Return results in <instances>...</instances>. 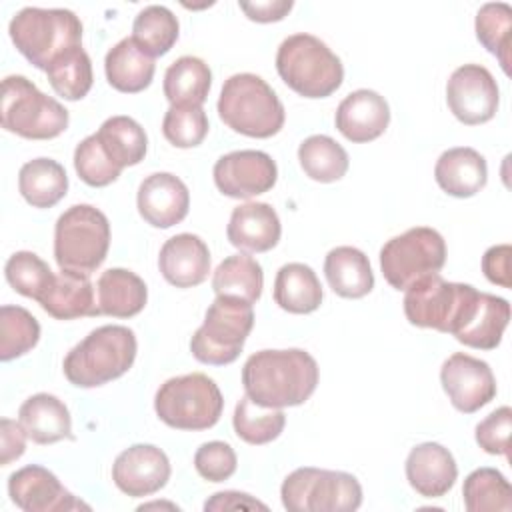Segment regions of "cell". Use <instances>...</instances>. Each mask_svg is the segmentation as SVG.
Instances as JSON below:
<instances>
[{"label": "cell", "instance_id": "ac0fdd59", "mask_svg": "<svg viewBox=\"0 0 512 512\" xmlns=\"http://www.w3.org/2000/svg\"><path fill=\"white\" fill-rule=\"evenodd\" d=\"M136 206L144 222L154 228H172L180 224L190 208L186 184L170 172H154L138 186Z\"/></svg>", "mask_w": 512, "mask_h": 512}, {"label": "cell", "instance_id": "d590c367", "mask_svg": "<svg viewBox=\"0 0 512 512\" xmlns=\"http://www.w3.org/2000/svg\"><path fill=\"white\" fill-rule=\"evenodd\" d=\"M298 160L304 174L316 182H336L348 172L346 150L326 134L308 136L298 148Z\"/></svg>", "mask_w": 512, "mask_h": 512}, {"label": "cell", "instance_id": "2e32d148", "mask_svg": "<svg viewBox=\"0 0 512 512\" xmlns=\"http://www.w3.org/2000/svg\"><path fill=\"white\" fill-rule=\"evenodd\" d=\"M8 494L10 500L24 512L90 510V506L68 492L48 468L38 464L24 466L10 474Z\"/></svg>", "mask_w": 512, "mask_h": 512}, {"label": "cell", "instance_id": "83f0119b", "mask_svg": "<svg viewBox=\"0 0 512 512\" xmlns=\"http://www.w3.org/2000/svg\"><path fill=\"white\" fill-rule=\"evenodd\" d=\"M324 276L342 298H362L374 288L368 256L354 246H336L326 254Z\"/></svg>", "mask_w": 512, "mask_h": 512}, {"label": "cell", "instance_id": "f907efd6", "mask_svg": "<svg viewBox=\"0 0 512 512\" xmlns=\"http://www.w3.org/2000/svg\"><path fill=\"white\" fill-rule=\"evenodd\" d=\"M268 510V506L256 498H252L250 494L244 492H236V490H224V492H216L212 494L210 500H206L204 510Z\"/></svg>", "mask_w": 512, "mask_h": 512}, {"label": "cell", "instance_id": "d6a6232c", "mask_svg": "<svg viewBox=\"0 0 512 512\" xmlns=\"http://www.w3.org/2000/svg\"><path fill=\"white\" fill-rule=\"evenodd\" d=\"M212 86V72L198 56H180L164 74V96L170 104L202 106Z\"/></svg>", "mask_w": 512, "mask_h": 512}, {"label": "cell", "instance_id": "f35d334b", "mask_svg": "<svg viewBox=\"0 0 512 512\" xmlns=\"http://www.w3.org/2000/svg\"><path fill=\"white\" fill-rule=\"evenodd\" d=\"M48 82L58 96L64 100H82L94 82L90 56L82 46L68 50L60 58H56L48 70Z\"/></svg>", "mask_w": 512, "mask_h": 512}, {"label": "cell", "instance_id": "5b68a950", "mask_svg": "<svg viewBox=\"0 0 512 512\" xmlns=\"http://www.w3.org/2000/svg\"><path fill=\"white\" fill-rule=\"evenodd\" d=\"M276 70L284 84L304 98H326L344 80L340 58L316 36L298 32L282 40Z\"/></svg>", "mask_w": 512, "mask_h": 512}, {"label": "cell", "instance_id": "8fae6325", "mask_svg": "<svg viewBox=\"0 0 512 512\" xmlns=\"http://www.w3.org/2000/svg\"><path fill=\"white\" fill-rule=\"evenodd\" d=\"M280 498L290 512H352L362 504V486L348 472L304 466L284 478Z\"/></svg>", "mask_w": 512, "mask_h": 512}, {"label": "cell", "instance_id": "b9f144b4", "mask_svg": "<svg viewBox=\"0 0 512 512\" xmlns=\"http://www.w3.org/2000/svg\"><path fill=\"white\" fill-rule=\"evenodd\" d=\"M4 276L18 294L40 302V298L52 286L56 274H52L50 266L38 254L20 250L8 258L4 266Z\"/></svg>", "mask_w": 512, "mask_h": 512}, {"label": "cell", "instance_id": "9c48e42d", "mask_svg": "<svg viewBox=\"0 0 512 512\" xmlns=\"http://www.w3.org/2000/svg\"><path fill=\"white\" fill-rule=\"evenodd\" d=\"M154 410L170 428L208 430L220 420L224 398L212 378L192 372L166 380L154 396Z\"/></svg>", "mask_w": 512, "mask_h": 512}, {"label": "cell", "instance_id": "7402d4cb", "mask_svg": "<svg viewBox=\"0 0 512 512\" xmlns=\"http://www.w3.org/2000/svg\"><path fill=\"white\" fill-rule=\"evenodd\" d=\"M282 234L276 210L266 202H246L232 210L226 236L232 246L244 252H268Z\"/></svg>", "mask_w": 512, "mask_h": 512}, {"label": "cell", "instance_id": "d4e9b609", "mask_svg": "<svg viewBox=\"0 0 512 512\" xmlns=\"http://www.w3.org/2000/svg\"><path fill=\"white\" fill-rule=\"evenodd\" d=\"M18 420L28 438L36 444H54L72 438V418L66 404L54 394L40 392L26 398L18 410Z\"/></svg>", "mask_w": 512, "mask_h": 512}, {"label": "cell", "instance_id": "bcb514c9", "mask_svg": "<svg viewBox=\"0 0 512 512\" xmlns=\"http://www.w3.org/2000/svg\"><path fill=\"white\" fill-rule=\"evenodd\" d=\"M512 430V410L510 406H500L488 414L476 426V442L488 454H500L508 458Z\"/></svg>", "mask_w": 512, "mask_h": 512}, {"label": "cell", "instance_id": "4dcf8cb0", "mask_svg": "<svg viewBox=\"0 0 512 512\" xmlns=\"http://www.w3.org/2000/svg\"><path fill=\"white\" fill-rule=\"evenodd\" d=\"M18 190L34 208H52L68 192V176L60 162L34 158L18 172Z\"/></svg>", "mask_w": 512, "mask_h": 512}, {"label": "cell", "instance_id": "ab89813d", "mask_svg": "<svg viewBox=\"0 0 512 512\" xmlns=\"http://www.w3.org/2000/svg\"><path fill=\"white\" fill-rule=\"evenodd\" d=\"M478 42L498 58L502 70L510 74V46H512V8L504 2L484 4L476 14Z\"/></svg>", "mask_w": 512, "mask_h": 512}, {"label": "cell", "instance_id": "f6af8a7d", "mask_svg": "<svg viewBox=\"0 0 512 512\" xmlns=\"http://www.w3.org/2000/svg\"><path fill=\"white\" fill-rule=\"evenodd\" d=\"M236 464L234 448L220 440L204 442L194 454V468L208 482L228 480L236 472Z\"/></svg>", "mask_w": 512, "mask_h": 512}, {"label": "cell", "instance_id": "e575fe53", "mask_svg": "<svg viewBox=\"0 0 512 512\" xmlns=\"http://www.w3.org/2000/svg\"><path fill=\"white\" fill-rule=\"evenodd\" d=\"M180 34L178 18L166 6H146L132 24L134 44L150 58L164 56L172 50Z\"/></svg>", "mask_w": 512, "mask_h": 512}, {"label": "cell", "instance_id": "6da1fadb", "mask_svg": "<svg viewBox=\"0 0 512 512\" xmlns=\"http://www.w3.org/2000/svg\"><path fill=\"white\" fill-rule=\"evenodd\" d=\"M318 364L300 348L260 350L242 368L246 396L266 408L304 404L318 386Z\"/></svg>", "mask_w": 512, "mask_h": 512}, {"label": "cell", "instance_id": "ffe728a7", "mask_svg": "<svg viewBox=\"0 0 512 512\" xmlns=\"http://www.w3.org/2000/svg\"><path fill=\"white\" fill-rule=\"evenodd\" d=\"M158 268L164 280L176 288L198 286L208 278L210 250L196 234H176L160 248Z\"/></svg>", "mask_w": 512, "mask_h": 512}, {"label": "cell", "instance_id": "f546056e", "mask_svg": "<svg viewBox=\"0 0 512 512\" xmlns=\"http://www.w3.org/2000/svg\"><path fill=\"white\" fill-rule=\"evenodd\" d=\"M274 302L290 314H310L322 304V286L316 272L302 264L290 262L276 272Z\"/></svg>", "mask_w": 512, "mask_h": 512}, {"label": "cell", "instance_id": "74e56055", "mask_svg": "<svg viewBox=\"0 0 512 512\" xmlns=\"http://www.w3.org/2000/svg\"><path fill=\"white\" fill-rule=\"evenodd\" d=\"M234 432L240 440L260 446L276 440L286 424L282 408H266L252 402L246 394L238 400L232 416Z\"/></svg>", "mask_w": 512, "mask_h": 512}, {"label": "cell", "instance_id": "44dd1931", "mask_svg": "<svg viewBox=\"0 0 512 512\" xmlns=\"http://www.w3.org/2000/svg\"><path fill=\"white\" fill-rule=\"evenodd\" d=\"M456 476L458 466L452 452L438 442L418 444L406 458L408 484L424 498H440L448 494Z\"/></svg>", "mask_w": 512, "mask_h": 512}, {"label": "cell", "instance_id": "e0dca14e", "mask_svg": "<svg viewBox=\"0 0 512 512\" xmlns=\"http://www.w3.org/2000/svg\"><path fill=\"white\" fill-rule=\"evenodd\" d=\"M170 472L168 456L152 444H134L122 450L112 464L116 488L132 498H144L164 488Z\"/></svg>", "mask_w": 512, "mask_h": 512}, {"label": "cell", "instance_id": "681fc988", "mask_svg": "<svg viewBox=\"0 0 512 512\" xmlns=\"http://www.w3.org/2000/svg\"><path fill=\"white\" fill-rule=\"evenodd\" d=\"M292 0H266V2H240V10L254 22L268 24L282 20L290 10Z\"/></svg>", "mask_w": 512, "mask_h": 512}, {"label": "cell", "instance_id": "8d00e7d4", "mask_svg": "<svg viewBox=\"0 0 512 512\" xmlns=\"http://www.w3.org/2000/svg\"><path fill=\"white\" fill-rule=\"evenodd\" d=\"M468 512H510L512 486L496 468H478L470 472L462 486Z\"/></svg>", "mask_w": 512, "mask_h": 512}, {"label": "cell", "instance_id": "d6986e66", "mask_svg": "<svg viewBox=\"0 0 512 512\" xmlns=\"http://www.w3.org/2000/svg\"><path fill=\"white\" fill-rule=\"evenodd\" d=\"M388 124L390 106L384 96L374 90H354L338 104L336 128L350 142H372L386 132Z\"/></svg>", "mask_w": 512, "mask_h": 512}, {"label": "cell", "instance_id": "7bdbcfd3", "mask_svg": "<svg viewBox=\"0 0 512 512\" xmlns=\"http://www.w3.org/2000/svg\"><path fill=\"white\" fill-rule=\"evenodd\" d=\"M208 116L196 104H170L162 120L164 138L176 148H194L208 134Z\"/></svg>", "mask_w": 512, "mask_h": 512}, {"label": "cell", "instance_id": "603a6c76", "mask_svg": "<svg viewBox=\"0 0 512 512\" xmlns=\"http://www.w3.org/2000/svg\"><path fill=\"white\" fill-rule=\"evenodd\" d=\"M434 178L446 194L470 198L486 186L488 166L478 150L458 146L440 154L434 166Z\"/></svg>", "mask_w": 512, "mask_h": 512}, {"label": "cell", "instance_id": "7a4b0ae2", "mask_svg": "<svg viewBox=\"0 0 512 512\" xmlns=\"http://www.w3.org/2000/svg\"><path fill=\"white\" fill-rule=\"evenodd\" d=\"M136 348V336L128 326H100L66 354L64 376L78 388L102 386L132 368Z\"/></svg>", "mask_w": 512, "mask_h": 512}, {"label": "cell", "instance_id": "c3c4849f", "mask_svg": "<svg viewBox=\"0 0 512 512\" xmlns=\"http://www.w3.org/2000/svg\"><path fill=\"white\" fill-rule=\"evenodd\" d=\"M26 430L20 420L2 418L0 420V464L8 466L10 462L18 460L26 450Z\"/></svg>", "mask_w": 512, "mask_h": 512}, {"label": "cell", "instance_id": "f1b7e54d", "mask_svg": "<svg viewBox=\"0 0 512 512\" xmlns=\"http://www.w3.org/2000/svg\"><path fill=\"white\" fill-rule=\"evenodd\" d=\"M104 70L112 88L124 94H136L150 86L156 64L154 58L146 56L132 38H122L108 50Z\"/></svg>", "mask_w": 512, "mask_h": 512}, {"label": "cell", "instance_id": "3957f363", "mask_svg": "<svg viewBox=\"0 0 512 512\" xmlns=\"http://www.w3.org/2000/svg\"><path fill=\"white\" fill-rule=\"evenodd\" d=\"M216 108L228 128L250 138H270L282 130L286 120L272 86L250 72L234 74L224 82Z\"/></svg>", "mask_w": 512, "mask_h": 512}, {"label": "cell", "instance_id": "484cf974", "mask_svg": "<svg viewBox=\"0 0 512 512\" xmlns=\"http://www.w3.org/2000/svg\"><path fill=\"white\" fill-rule=\"evenodd\" d=\"M44 312L56 320H74L82 316H98L92 282L86 274L60 270L52 286L38 302Z\"/></svg>", "mask_w": 512, "mask_h": 512}, {"label": "cell", "instance_id": "52a82bcc", "mask_svg": "<svg viewBox=\"0 0 512 512\" xmlns=\"http://www.w3.org/2000/svg\"><path fill=\"white\" fill-rule=\"evenodd\" d=\"M110 248V222L90 204H74L56 220L54 258L60 270L90 276Z\"/></svg>", "mask_w": 512, "mask_h": 512}, {"label": "cell", "instance_id": "8992f818", "mask_svg": "<svg viewBox=\"0 0 512 512\" xmlns=\"http://www.w3.org/2000/svg\"><path fill=\"white\" fill-rule=\"evenodd\" d=\"M478 294L470 284L448 282L440 274H430L406 288L404 314L418 328L454 336L474 312Z\"/></svg>", "mask_w": 512, "mask_h": 512}, {"label": "cell", "instance_id": "5bb4252c", "mask_svg": "<svg viewBox=\"0 0 512 512\" xmlns=\"http://www.w3.org/2000/svg\"><path fill=\"white\" fill-rule=\"evenodd\" d=\"M214 184L230 198L248 200L274 188L278 168L270 154L262 150H234L214 164Z\"/></svg>", "mask_w": 512, "mask_h": 512}, {"label": "cell", "instance_id": "7c38bea8", "mask_svg": "<svg viewBox=\"0 0 512 512\" xmlns=\"http://www.w3.org/2000/svg\"><path fill=\"white\" fill-rule=\"evenodd\" d=\"M446 264V242L442 234L428 226H416L390 238L380 250L384 280L406 290L424 276L438 274Z\"/></svg>", "mask_w": 512, "mask_h": 512}, {"label": "cell", "instance_id": "ee69618b", "mask_svg": "<svg viewBox=\"0 0 512 512\" xmlns=\"http://www.w3.org/2000/svg\"><path fill=\"white\" fill-rule=\"evenodd\" d=\"M74 168L82 182L94 188L112 184L120 176V168L108 158L96 134L86 136L74 150Z\"/></svg>", "mask_w": 512, "mask_h": 512}, {"label": "cell", "instance_id": "30bf717a", "mask_svg": "<svg viewBox=\"0 0 512 512\" xmlns=\"http://www.w3.org/2000/svg\"><path fill=\"white\" fill-rule=\"evenodd\" d=\"M254 326L252 304L232 296H216L208 306L204 324L190 338L192 356L210 366L232 364Z\"/></svg>", "mask_w": 512, "mask_h": 512}, {"label": "cell", "instance_id": "cb8c5ba5", "mask_svg": "<svg viewBox=\"0 0 512 512\" xmlns=\"http://www.w3.org/2000/svg\"><path fill=\"white\" fill-rule=\"evenodd\" d=\"M148 300L144 280L126 268H108L96 282L98 316L132 318L140 314Z\"/></svg>", "mask_w": 512, "mask_h": 512}, {"label": "cell", "instance_id": "ba28073f", "mask_svg": "<svg viewBox=\"0 0 512 512\" xmlns=\"http://www.w3.org/2000/svg\"><path fill=\"white\" fill-rule=\"evenodd\" d=\"M2 128L28 140H50L68 128V110L26 76H6L0 96Z\"/></svg>", "mask_w": 512, "mask_h": 512}, {"label": "cell", "instance_id": "9a60e30c", "mask_svg": "<svg viewBox=\"0 0 512 512\" xmlns=\"http://www.w3.org/2000/svg\"><path fill=\"white\" fill-rule=\"evenodd\" d=\"M440 382L452 406L464 414L490 404L498 390L488 362L464 352H454L444 360Z\"/></svg>", "mask_w": 512, "mask_h": 512}, {"label": "cell", "instance_id": "60d3db41", "mask_svg": "<svg viewBox=\"0 0 512 512\" xmlns=\"http://www.w3.org/2000/svg\"><path fill=\"white\" fill-rule=\"evenodd\" d=\"M40 340L38 320L22 306L0 308V360L8 362L30 352Z\"/></svg>", "mask_w": 512, "mask_h": 512}, {"label": "cell", "instance_id": "4316f807", "mask_svg": "<svg viewBox=\"0 0 512 512\" xmlns=\"http://www.w3.org/2000/svg\"><path fill=\"white\" fill-rule=\"evenodd\" d=\"M510 320V304L496 294L480 292L478 302L464 326L454 338L476 350H494L502 342V334Z\"/></svg>", "mask_w": 512, "mask_h": 512}, {"label": "cell", "instance_id": "7dc6e473", "mask_svg": "<svg viewBox=\"0 0 512 512\" xmlns=\"http://www.w3.org/2000/svg\"><path fill=\"white\" fill-rule=\"evenodd\" d=\"M510 256H512V248L510 244H498V246H490L484 256H482V272L484 276L502 288H510L512 280H510Z\"/></svg>", "mask_w": 512, "mask_h": 512}, {"label": "cell", "instance_id": "4fadbf2b", "mask_svg": "<svg viewBox=\"0 0 512 512\" xmlns=\"http://www.w3.org/2000/svg\"><path fill=\"white\" fill-rule=\"evenodd\" d=\"M446 102L450 112L466 126H478L494 118L500 92L494 76L480 64L456 68L446 84Z\"/></svg>", "mask_w": 512, "mask_h": 512}, {"label": "cell", "instance_id": "277c9868", "mask_svg": "<svg viewBox=\"0 0 512 512\" xmlns=\"http://www.w3.org/2000/svg\"><path fill=\"white\" fill-rule=\"evenodd\" d=\"M8 32L16 50L40 70L82 46V22L66 8H22L10 20Z\"/></svg>", "mask_w": 512, "mask_h": 512}, {"label": "cell", "instance_id": "836d02e7", "mask_svg": "<svg viewBox=\"0 0 512 512\" xmlns=\"http://www.w3.org/2000/svg\"><path fill=\"white\" fill-rule=\"evenodd\" d=\"M264 286L262 266L248 254H234L224 258L212 276V290L216 296H232L254 304Z\"/></svg>", "mask_w": 512, "mask_h": 512}, {"label": "cell", "instance_id": "1f68e13d", "mask_svg": "<svg viewBox=\"0 0 512 512\" xmlns=\"http://www.w3.org/2000/svg\"><path fill=\"white\" fill-rule=\"evenodd\" d=\"M108 158L124 170L144 160L148 150V138L144 128L130 116H112L102 122L96 132Z\"/></svg>", "mask_w": 512, "mask_h": 512}]
</instances>
